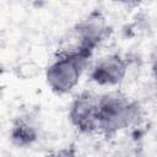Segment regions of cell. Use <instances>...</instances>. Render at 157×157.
Instances as JSON below:
<instances>
[{
	"label": "cell",
	"mask_w": 157,
	"mask_h": 157,
	"mask_svg": "<svg viewBox=\"0 0 157 157\" xmlns=\"http://www.w3.org/2000/svg\"><path fill=\"white\" fill-rule=\"evenodd\" d=\"M140 115L137 102L121 91L115 90L98 94L97 134L114 135L135 125Z\"/></svg>",
	"instance_id": "obj_1"
},
{
	"label": "cell",
	"mask_w": 157,
	"mask_h": 157,
	"mask_svg": "<svg viewBox=\"0 0 157 157\" xmlns=\"http://www.w3.org/2000/svg\"><path fill=\"white\" fill-rule=\"evenodd\" d=\"M91 56L82 52L59 49L56 56L45 70L48 87L56 94L70 93L87 70Z\"/></svg>",
	"instance_id": "obj_2"
},
{
	"label": "cell",
	"mask_w": 157,
	"mask_h": 157,
	"mask_svg": "<svg viewBox=\"0 0 157 157\" xmlns=\"http://www.w3.org/2000/svg\"><path fill=\"white\" fill-rule=\"evenodd\" d=\"M108 29V23L103 15L92 12L71 28L60 49L76 50L92 55L94 49L107 37Z\"/></svg>",
	"instance_id": "obj_3"
},
{
	"label": "cell",
	"mask_w": 157,
	"mask_h": 157,
	"mask_svg": "<svg viewBox=\"0 0 157 157\" xmlns=\"http://www.w3.org/2000/svg\"><path fill=\"white\" fill-rule=\"evenodd\" d=\"M98 94L91 91L78 93L71 102L69 119L71 124L83 134H97Z\"/></svg>",
	"instance_id": "obj_4"
},
{
	"label": "cell",
	"mask_w": 157,
	"mask_h": 157,
	"mask_svg": "<svg viewBox=\"0 0 157 157\" xmlns=\"http://www.w3.org/2000/svg\"><path fill=\"white\" fill-rule=\"evenodd\" d=\"M128 59L120 54H107L98 59L90 71L91 80L102 87L118 86L126 76Z\"/></svg>",
	"instance_id": "obj_5"
},
{
	"label": "cell",
	"mask_w": 157,
	"mask_h": 157,
	"mask_svg": "<svg viewBox=\"0 0 157 157\" xmlns=\"http://www.w3.org/2000/svg\"><path fill=\"white\" fill-rule=\"evenodd\" d=\"M11 139L17 146H27L37 140V130L29 121L20 119L12 126Z\"/></svg>",
	"instance_id": "obj_6"
},
{
	"label": "cell",
	"mask_w": 157,
	"mask_h": 157,
	"mask_svg": "<svg viewBox=\"0 0 157 157\" xmlns=\"http://www.w3.org/2000/svg\"><path fill=\"white\" fill-rule=\"evenodd\" d=\"M49 157H77V156L74 152V150H71V148H63L60 151H56L55 153H53Z\"/></svg>",
	"instance_id": "obj_7"
}]
</instances>
